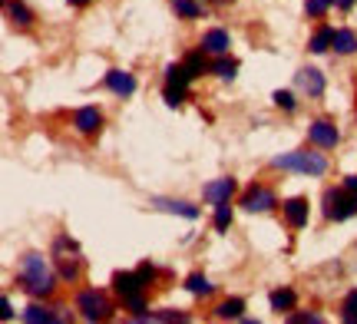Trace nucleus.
I'll return each instance as SVG.
<instances>
[{
    "label": "nucleus",
    "instance_id": "f257e3e1",
    "mask_svg": "<svg viewBox=\"0 0 357 324\" xmlns=\"http://www.w3.org/2000/svg\"><path fill=\"white\" fill-rule=\"evenodd\" d=\"M20 281H24L26 295H33V298H47V295H50V291H53V275H50V268H47L43 255H37V252L24 255Z\"/></svg>",
    "mask_w": 357,
    "mask_h": 324
},
{
    "label": "nucleus",
    "instance_id": "f03ea898",
    "mask_svg": "<svg viewBox=\"0 0 357 324\" xmlns=\"http://www.w3.org/2000/svg\"><path fill=\"white\" fill-rule=\"evenodd\" d=\"M275 169H291V172H305V176H324L328 172V159L318 153H288V156L271 159Z\"/></svg>",
    "mask_w": 357,
    "mask_h": 324
},
{
    "label": "nucleus",
    "instance_id": "7ed1b4c3",
    "mask_svg": "<svg viewBox=\"0 0 357 324\" xmlns=\"http://www.w3.org/2000/svg\"><path fill=\"white\" fill-rule=\"evenodd\" d=\"M324 215L328 219H334V222H344V219H351V215H357V195L354 192H328L324 195Z\"/></svg>",
    "mask_w": 357,
    "mask_h": 324
},
{
    "label": "nucleus",
    "instance_id": "20e7f679",
    "mask_svg": "<svg viewBox=\"0 0 357 324\" xmlns=\"http://www.w3.org/2000/svg\"><path fill=\"white\" fill-rule=\"evenodd\" d=\"M77 308L83 311V318H86V321H102V318L109 314L106 295H100V291H83V295L77 298Z\"/></svg>",
    "mask_w": 357,
    "mask_h": 324
},
{
    "label": "nucleus",
    "instance_id": "39448f33",
    "mask_svg": "<svg viewBox=\"0 0 357 324\" xmlns=\"http://www.w3.org/2000/svg\"><path fill=\"white\" fill-rule=\"evenodd\" d=\"M294 86L301 93H307V96H321L324 93V73L314 70V66H305V70L294 73Z\"/></svg>",
    "mask_w": 357,
    "mask_h": 324
},
{
    "label": "nucleus",
    "instance_id": "423d86ee",
    "mask_svg": "<svg viewBox=\"0 0 357 324\" xmlns=\"http://www.w3.org/2000/svg\"><path fill=\"white\" fill-rule=\"evenodd\" d=\"M307 139L314 146H324V149H331V146H337V130H334V123H328V119H318V123H311L307 126Z\"/></svg>",
    "mask_w": 357,
    "mask_h": 324
},
{
    "label": "nucleus",
    "instance_id": "0eeeda50",
    "mask_svg": "<svg viewBox=\"0 0 357 324\" xmlns=\"http://www.w3.org/2000/svg\"><path fill=\"white\" fill-rule=\"evenodd\" d=\"M242 206L248 208V212H271V208H275V192H268L261 185H252V189L245 192Z\"/></svg>",
    "mask_w": 357,
    "mask_h": 324
},
{
    "label": "nucleus",
    "instance_id": "6e6552de",
    "mask_svg": "<svg viewBox=\"0 0 357 324\" xmlns=\"http://www.w3.org/2000/svg\"><path fill=\"white\" fill-rule=\"evenodd\" d=\"M159 212H172V215H182V219H199V206L192 202H182V199H153L149 202Z\"/></svg>",
    "mask_w": 357,
    "mask_h": 324
},
{
    "label": "nucleus",
    "instance_id": "1a4fd4ad",
    "mask_svg": "<svg viewBox=\"0 0 357 324\" xmlns=\"http://www.w3.org/2000/svg\"><path fill=\"white\" fill-rule=\"evenodd\" d=\"M106 86H109L116 96H132V93H136V77L126 73V70H109V73H106Z\"/></svg>",
    "mask_w": 357,
    "mask_h": 324
},
{
    "label": "nucleus",
    "instance_id": "9d476101",
    "mask_svg": "<svg viewBox=\"0 0 357 324\" xmlns=\"http://www.w3.org/2000/svg\"><path fill=\"white\" fill-rule=\"evenodd\" d=\"M142 281L139 278V272H116L113 275V288L123 295V298H129V295H136V291H142Z\"/></svg>",
    "mask_w": 357,
    "mask_h": 324
},
{
    "label": "nucleus",
    "instance_id": "9b49d317",
    "mask_svg": "<svg viewBox=\"0 0 357 324\" xmlns=\"http://www.w3.org/2000/svg\"><path fill=\"white\" fill-rule=\"evenodd\" d=\"M202 50L215 53V56H225V53H229V33H225L222 26H212L202 37Z\"/></svg>",
    "mask_w": 357,
    "mask_h": 324
},
{
    "label": "nucleus",
    "instance_id": "f8f14e48",
    "mask_svg": "<svg viewBox=\"0 0 357 324\" xmlns=\"http://www.w3.org/2000/svg\"><path fill=\"white\" fill-rule=\"evenodd\" d=\"M100 123H102V116H100V109H96V106H83V109L77 113V119H73V126H77L83 136L96 132L100 130Z\"/></svg>",
    "mask_w": 357,
    "mask_h": 324
},
{
    "label": "nucleus",
    "instance_id": "ddd939ff",
    "mask_svg": "<svg viewBox=\"0 0 357 324\" xmlns=\"http://www.w3.org/2000/svg\"><path fill=\"white\" fill-rule=\"evenodd\" d=\"M231 192H235V179H218V182H212V185H205L202 199L215 206V202H222V199H229Z\"/></svg>",
    "mask_w": 357,
    "mask_h": 324
},
{
    "label": "nucleus",
    "instance_id": "4468645a",
    "mask_svg": "<svg viewBox=\"0 0 357 324\" xmlns=\"http://www.w3.org/2000/svg\"><path fill=\"white\" fill-rule=\"evenodd\" d=\"M281 208H284V215H288V222H291L294 229H301V225L307 222V202L305 199H288Z\"/></svg>",
    "mask_w": 357,
    "mask_h": 324
},
{
    "label": "nucleus",
    "instance_id": "2eb2a0df",
    "mask_svg": "<svg viewBox=\"0 0 357 324\" xmlns=\"http://www.w3.org/2000/svg\"><path fill=\"white\" fill-rule=\"evenodd\" d=\"M166 79L172 83V86H182V90H185V86H189L195 77H192V70H189L185 63H172V66L166 70Z\"/></svg>",
    "mask_w": 357,
    "mask_h": 324
},
{
    "label": "nucleus",
    "instance_id": "dca6fc26",
    "mask_svg": "<svg viewBox=\"0 0 357 324\" xmlns=\"http://www.w3.org/2000/svg\"><path fill=\"white\" fill-rule=\"evenodd\" d=\"M3 3H7V13H10V20L17 26H30V24H33V13L26 10L20 0H3Z\"/></svg>",
    "mask_w": 357,
    "mask_h": 324
},
{
    "label": "nucleus",
    "instance_id": "f3484780",
    "mask_svg": "<svg viewBox=\"0 0 357 324\" xmlns=\"http://www.w3.org/2000/svg\"><path fill=\"white\" fill-rule=\"evenodd\" d=\"M24 321L26 324H53V321H60V314L47 311V308H40V304H30L24 311Z\"/></svg>",
    "mask_w": 357,
    "mask_h": 324
},
{
    "label": "nucleus",
    "instance_id": "a211bd4d",
    "mask_svg": "<svg viewBox=\"0 0 357 324\" xmlns=\"http://www.w3.org/2000/svg\"><path fill=\"white\" fill-rule=\"evenodd\" d=\"M334 50L337 53H354L357 50V33L354 30H334Z\"/></svg>",
    "mask_w": 357,
    "mask_h": 324
},
{
    "label": "nucleus",
    "instance_id": "6ab92c4d",
    "mask_svg": "<svg viewBox=\"0 0 357 324\" xmlns=\"http://www.w3.org/2000/svg\"><path fill=\"white\" fill-rule=\"evenodd\" d=\"M334 47V30L331 26H324V30H318L314 37H311V53H328Z\"/></svg>",
    "mask_w": 357,
    "mask_h": 324
},
{
    "label": "nucleus",
    "instance_id": "aec40b11",
    "mask_svg": "<svg viewBox=\"0 0 357 324\" xmlns=\"http://www.w3.org/2000/svg\"><path fill=\"white\" fill-rule=\"evenodd\" d=\"M268 301H271V311H288V308L294 304V291L278 288V291H271V295H268Z\"/></svg>",
    "mask_w": 357,
    "mask_h": 324
},
{
    "label": "nucleus",
    "instance_id": "412c9836",
    "mask_svg": "<svg viewBox=\"0 0 357 324\" xmlns=\"http://www.w3.org/2000/svg\"><path fill=\"white\" fill-rule=\"evenodd\" d=\"M212 70H215V77H218V79H229V83H231L235 77H238V63H235V60H229V56H218Z\"/></svg>",
    "mask_w": 357,
    "mask_h": 324
},
{
    "label": "nucleus",
    "instance_id": "4be33fe9",
    "mask_svg": "<svg viewBox=\"0 0 357 324\" xmlns=\"http://www.w3.org/2000/svg\"><path fill=\"white\" fill-rule=\"evenodd\" d=\"M185 291H192V295H212L215 285H208L205 275H189V278H185Z\"/></svg>",
    "mask_w": 357,
    "mask_h": 324
},
{
    "label": "nucleus",
    "instance_id": "5701e85b",
    "mask_svg": "<svg viewBox=\"0 0 357 324\" xmlns=\"http://www.w3.org/2000/svg\"><path fill=\"white\" fill-rule=\"evenodd\" d=\"M242 311H245V301L242 298H229V301H222V304H218L215 314L229 321V318H242Z\"/></svg>",
    "mask_w": 357,
    "mask_h": 324
},
{
    "label": "nucleus",
    "instance_id": "b1692460",
    "mask_svg": "<svg viewBox=\"0 0 357 324\" xmlns=\"http://www.w3.org/2000/svg\"><path fill=\"white\" fill-rule=\"evenodd\" d=\"M229 225H231V206H229V199H222V202H215V229L225 232Z\"/></svg>",
    "mask_w": 357,
    "mask_h": 324
},
{
    "label": "nucleus",
    "instance_id": "393cba45",
    "mask_svg": "<svg viewBox=\"0 0 357 324\" xmlns=\"http://www.w3.org/2000/svg\"><path fill=\"white\" fill-rule=\"evenodd\" d=\"M172 7H176V13H182V17H189V20H195V17H202V7H199L195 0H172Z\"/></svg>",
    "mask_w": 357,
    "mask_h": 324
},
{
    "label": "nucleus",
    "instance_id": "a878e982",
    "mask_svg": "<svg viewBox=\"0 0 357 324\" xmlns=\"http://www.w3.org/2000/svg\"><path fill=\"white\" fill-rule=\"evenodd\" d=\"M341 318H344L347 324H357V291H351L344 298V308H341Z\"/></svg>",
    "mask_w": 357,
    "mask_h": 324
},
{
    "label": "nucleus",
    "instance_id": "bb28decb",
    "mask_svg": "<svg viewBox=\"0 0 357 324\" xmlns=\"http://www.w3.org/2000/svg\"><path fill=\"white\" fill-rule=\"evenodd\" d=\"M271 100H275V106L288 109V113L294 109V93H288V90H275V93H271Z\"/></svg>",
    "mask_w": 357,
    "mask_h": 324
},
{
    "label": "nucleus",
    "instance_id": "cd10ccee",
    "mask_svg": "<svg viewBox=\"0 0 357 324\" xmlns=\"http://www.w3.org/2000/svg\"><path fill=\"white\" fill-rule=\"evenodd\" d=\"M331 3H334V0H305V13H307V17H321V13L328 10Z\"/></svg>",
    "mask_w": 357,
    "mask_h": 324
},
{
    "label": "nucleus",
    "instance_id": "c85d7f7f",
    "mask_svg": "<svg viewBox=\"0 0 357 324\" xmlns=\"http://www.w3.org/2000/svg\"><path fill=\"white\" fill-rule=\"evenodd\" d=\"M182 96H185V90H182V86H172V83H169L166 93H162L166 106H182Z\"/></svg>",
    "mask_w": 357,
    "mask_h": 324
},
{
    "label": "nucleus",
    "instance_id": "c756f323",
    "mask_svg": "<svg viewBox=\"0 0 357 324\" xmlns=\"http://www.w3.org/2000/svg\"><path fill=\"white\" fill-rule=\"evenodd\" d=\"M185 66L192 70V77H199V73L205 70V56L202 53H189V56H185Z\"/></svg>",
    "mask_w": 357,
    "mask_h": 324
},
{
    "label": "nucleus",
    "instance_id": "7c9ffc66",
    "mask_svg": "<svg viewBox=\"0 0 357 324\" xmlns=\"http://www.w3.org/2000/svg\"><path fill=\"white\" fill-rule=\"evenodd\" d=\"M79 272V265L77 261H70V259H60V278H66V281H73Z\"/></svg>",
    "mask_w": 357,
    "mask_h": 324
},
{
    "label": "nucleus",
    "instance_id": "2f4dec72",
    "mask_svg": "<svg viewBox=\"0 0 357 324\" xmlns=\"http://www.w3.org/2000/svg\"><path fill=\"white\" fill-rule=\"evenodd\" d=\"M123 301H126V308H129V311H136V314L146 311V301H142L139 291H136V295H129V298H123Z\"/></svg>",
    "mask_w": 357,
    "mask_h": 324
},
{
    "label": "nucleus",
    "instance_id": "473e14b6",
    "mask_svg": "<svg viewBox=\"0 0 357 324\" xmlns=\"http://www.w3.org/2000/svg\"><path fill=\"white\" fill-rule=\"evenodd\" d=\"M136 272H139V278H142V281H146V285H153L155 268H153V265H149V261H142V265H139V268H136Z\"/></svg>",
    "mask_w": 357,
    "mask_h": 324
},
{
    "label": "nucleus",
    "instance_id": "72a5a7b5",
    "mask_svg": "<svg viewBox=\"0 0 357 324\" xmlns=\"http://www.w3.org/2000/svg\"><path fill=\"white\" fill-rule=\"evenodd\" d=\"M291 324H321V318L318 314H294Z\"/></svg>",
    "mask_w": 357,
    "mask_h": 324
},
{
    "label": "nucleus",
    "instance_id": "f704fd0d",
    "mask_svg": "<svg viewBox=\"0 0 357 324\" xmlns=\"http://www.w3.org/2000/svg\"><path fill=\"white\" fill-rule=\"evenodd\" d=\"M0 318H3V321H10V318H13V304H10V298H0Z\"/></svg>",
    "mask_w": 357,
    "mask_h": 324
},
{
    "label": "nucleus",
    "instance_id": "c9c22d12",
    "mask_svg": "<svg viewBox=\"0 0 357 324\" xmlns=\"http://www.w3.org/2000/svg\"><path fill=\"white\" fill-rule=\"evenodd\" d=\"M344 192H354L357 195V176H347V179H344Z\"/></svg>",
    "mask_w": 357,
    "mask_h": 324
},
{
    "label": "nucleus",
    "instance_id": "e433bc0d",
    "mask_svg": "<svg viewBox=\"0 0 357 324\" xmlns=\"http://www.w3.org/2000/svg\"><path fill=\"white\" fill-rule=\"evenodd\" d=\"M354 3H357V0H334V7H341V10H351Z\"/></svg>",
    "mask_w": 357,
    "mask_h": 324
},
{
    "label": "nucleus",
    "instance_id": "4c0bfd02",
    "mask_svg": "<svg viewBox=\"0 0 357 324\" xmlns=\"http://www.w3.org/2000/svg\"><path fill=\"white\" fill-rule=\"evenodd\" d=\"M66 3H77V7H83V3H89V0H66Z\"/></svg>",
    "mask_w": 357,
    "mask_h": 324
}]
</instances>
